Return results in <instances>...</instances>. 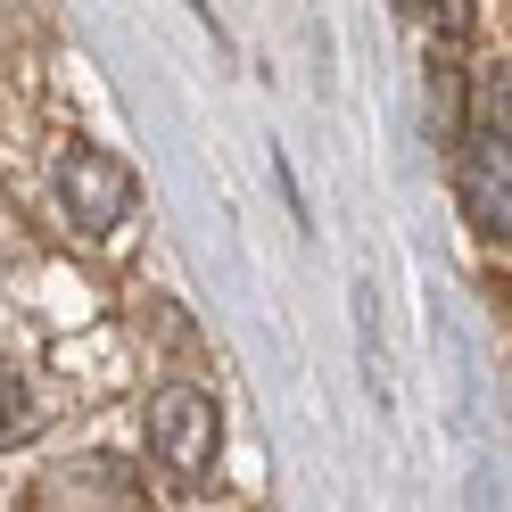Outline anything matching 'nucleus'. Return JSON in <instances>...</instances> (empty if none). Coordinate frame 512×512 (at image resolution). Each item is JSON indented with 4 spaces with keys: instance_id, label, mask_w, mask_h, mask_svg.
<instances>
[{
    "instance_id": "2",
    "label": "nucleus",
    "mask_w": 512,
    "mask_h": 512,
    "mask_svg": "<svg viewBox=\"0 0 512 512\" xmlns=\"http://www.w3.org/2000/svg\"><path fill=\"white\" fill-rule=\"evenodd\" d=\"M215 446H223V413H215V397H199V389H166V397L149 405V455L166 463V471H207Z\"/></svg>"
},
{
    "instance_id": "3",
    "label": "nucleus",
    "mask_w": 512,
    "mask_h": 512,
    "mask_svg": "<svg viewBox=\"0 0 512 512\" xmlns=\"http://www.w3.org/2000/svg\"><path fill=\"white\" fill-rule=\"evenodd\" d=\"M42 422V405H34V380H25L17 364H0V446H25Z\"/></svg>"
},
{
    "instance_id": "1",
    "label": "nucleus",
    "mask_w": 512,
    "mask_h": 512,
    "mask_svg": "<svg viewBox=\"0 0 512 512\" xmlns=\"http://www.w3.org/2000/svg\"><path fill=\"white\" fill-rule=\"evenodd\" d=\"M58 199H67V223L75 232H116L124 215H133V166L108 149H75L67 166H58Z\"/></svg>"
}]
</instances>
